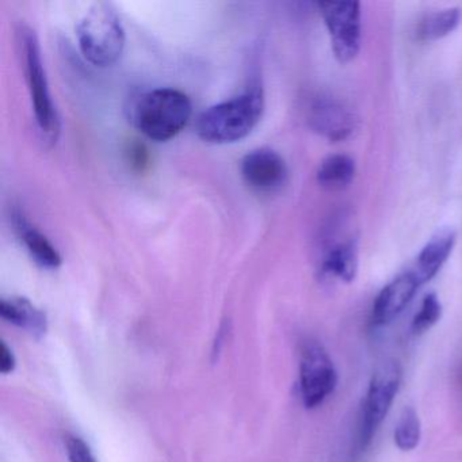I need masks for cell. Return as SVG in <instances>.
I'll return each instance as SVG.
<instances>
[{
    "mask_svg": "<svg viewBox=\"0 0 462 462\" xmlns=\"http://www.w3.org/2000/svg\"><path fill=\"white\" fill-rule=\"evenodd\" d=\"M402 369L396 362L383 364L373 375L367 389L366 399L362 405L356 430V454H362L370 443L378 427L388 415L394 397L400 388Z\"/></svg>",
    "mask_w": 462,
    "mask_h": 462,
    "instance_id": "5b68a950",
    "label": "cell"
},
{
    "mask_svg": "<svg viewBox=\"0 0 462 462\" xmlns=\"http://www.w3.org/2000/svg\"><path fill=\"white\" fill-rule=\"evenodd\" d=\"M78 44L86 60L99 69L117 63L125 50V29L112 5L96 4L77 26Z\"/></svg>",
    "mask_w": 462,
    "mask_h": 462,
    "instance_id": "3957f363",
    "label": "cell"
},
{
    "mask_svg": "<svg viewBox=\"0 0 462 462\" xmlns=\"http://www.w3.org/2000/svg\"><path fill=\"white\" fill-rule=\"evenodd\" d=\"M307 120L313 132L334 143L350 137L356 126L353 110L328 96H318L310 102Z\"/></svg>",
    "mask_w": 462,
    "mask_h": 462,
    "instance_id": "ba28073f",
    "label": "cell"
},
{
    "mask_svg": "<svg viewBox=\"0 0 462 462\" xmlns=\"http://www.w3.org/2000/svg\"><path fill=\"white\" fill-rule=\"evenodd\" d=\"M337 370L323 346L305 343L300 362V391L307 408H316L335 391Z\"/></svg>",
    "mask_w": 462,
    "mask_h": 462,
    "instance_id": "52a82bcc",
    "label": "cell"
},
{
    "mask_svg": "<svg viewBox=\"0 0 462 462\" xmlns=\"http://www.w3.org/2000/svg\"><path fill=\"white\" fill-rule=\"evenodd\" d=\"M356 175V163L347 155H331L324 159L319 166V185L327 190H342L353 182Z\"/></svg>",
    "mask_w": 462,
    "mask_h": 462,
    "instance_id": "9a60e30c",
    "label": "cell"
},
{
    "mask_svg": "<svg viewBox=\"0 0 462 462\" xmlns=\"http://www.w3.org/2000/svg\"><path fill=\"white\" fill-rule=\"evenodd\" d=\"M421 429L418 413L412 407L405 408L394 429V443L402 451H411L419 445Z\"/></svg>",
    "mask_w": 462,
    "mask_h": 462,
    "instance_id": "e0dca14e",
    "label": "cell"
},
{
    "mask_svg": "<svg viewBox=\"0 0 462 462\" xmlns=\"http://www.w3.org/2000/svg\"><path fill=\"white\" fill-rule=\"evenodd\" d=\"M264 110V94L259 86L228 101L213 105L196 121V132L209 144L240 142L254 131Z\"/></svg>",
    "mask_w": 462,
    "mask_h": 462,
    "instance_id": "6da1fadb",
    "label": "cell"
},
{
    "mask_svg": "<svg viewBox=\"0 0 462 462\" xmlns=\"http://www.w3.org/2000/svg\"><path fill=\"white\" fill-rule=\"evenodd\" d=\"M321 272L343 282H351L358 272V247L356 240L339 243L324 258Z\"/></svg>",
    "mask_w": 462,
    "mask_h": 462,
    "instance_id": "5bb4252c",
    "label": "cell"
},
{
    "mask_svg": "<svg viewBox=\"0 0 462 462\" xmlns=\"http://www.w3.org/2000/svg\"><path fill=\"white\" fill-rule=\"evenodd\" d=\"M243 180L258 191H274L285 185L288 167L280 153L270 148L251 151L240 162Z\"/></svg>",
    "mask_w": 462,
    "mask_h": 462,
    "instance_id": "9c48e42d",
    "label": "cell"
},
{
    "mask_svg": "<svg viewBox=\"0 0 462 462\" xmlns=\"http://www.w3.org/2000/svg\"><path fill=\"white\" fill-rule=\"evenodd\" d=\"M12 224L18 239L28 251L31 258L42 269L55 270L61 264V255L51 240L29 221L23 210L14 208Z\"/></svg>",
    "mask_w": 462,
    "mask_h": 462,
    "instance_id": "8fae6325",
    "label": "cell"
},
{
    "mask_svg": "<svg viewBox=\"0 0 462 462\" xmlns=\"http://www.w3.org/2000/svg\"><path fill=\"white\" fill-rule=\"evenodd\" d=\"M440 316H442V304H440L437 294H427L421 301L420 310L413 318V334L420 335L429 331L434 324L439 321Z\"/></svg>",
    "mask_w": 462,
    "mask_h": 462,
    "instance_id": "ac0fdd59",
    "label": "cell"
},
{
    "mask_svg": "<svg viewBox=\"0 0 462 462\" xmlns=\"http://www.w3.org/2000/svg\"><path fill=\"white\" fill-rule=\"evenodd\" d=\"M318 7L331 36L335 58L339 63H350L361 50V5L321 2Z\"/></svg>",
    "mask_w": 462,
    "mask_h": 462,
    "instance_id": "8992f818",
    "label": "cell"
},
{
    "mask_svg": "<svg viewBox=\"0 0 462 462\" xmlns=\"http://www.w3.org/2000/svg\"><path fill=\"white\" fill-rule=\"evenodd\" d=\"M456 245V234L451 229H440L429 240L416 259L415 267L411 272L418 280L419 285L431 281L442 269Z\"/></svg>",
    "mask_w": 462,
    "mask_h": 462,
    "instance_id": "7c38bea8",
    "label": "cell"
},
{
    "mask_svg": "<svg viewBox=\"0 0 462 462\" xmlns=\"http://www.w3.org/2000/svg\"><path fill=\"white\" fill-rule=\"evenodd\" d=\"M20 37L21 56H23V71L31 94L34 120L40 134L47 143H56L60 134V118L51 96L47 72L42 63V48L36 33L28 26H23L18 32Z\"/></svg>",
    "mask_w": 462,
    "mask_h": 462,
    "instance_id": "277c9868",
    "label": "cell"
},
{
    "mask_svg": "<svg viewBox=\"0 0 462 462\" xmlns=\"http://www.w3.org/2000/svg\"><path fill=\"white\" fill-rule=\"evenodd\" d=\"M0 315L5 320L26 329L34 337H42L47 332V316L25 297L2 299Z\"/></svg>",
    "mask_w": 462,
    "mask_h": 462,
    "instance_id": "4fadbf2b",
    "label": "cell"
},
{
    "mask_svg": "<svg viewBox=\"0 0 462 462\" xmlns=\"http://www.w3.org/2000/svg\"><path fill=\"white\" fill-rule=\"evenodd\" d=\"M66 448L69 462H97L96 457L82 438L67 435Z\"/></svg>",
    "mask_w": 462,
    "mask_h": 462,
    "instance_id": "d6986e66",
    "label": "cell"
},
{
    "mask_svg": "<svg viewBox=\"0 0 462 462\" xmlns=\"http://www.w3.org/2000/svg\"><path fill=\"white\" fill-rule=\"evenodd\" d=\"M14 369V354H13L12 348L6 343L2 342V347H0V372L4 373V374H9Z\"/></svg>",
    "mask_w": 462,
    "mask_h": 462,
    "instance_id": "ffe728a7",
    "label": "cell"
},
{
    "mask_svg": "<svg viewBox=\"0 0 462 462\" xmlns=\"http://www.w3.org/2000/svg\"><path fill=\"white\" fill-rule=\"evenodd\" d=\"M190 98L175 88H155L140 97L134 105V121L137 129L152 142L174 139L190 121Z\"/></svg>",
    "mask_w": 462,
    "mask_h": 462,
    "instance_id": "7a4b0ae2",
    "label": "cell"
},
{
    "mask_svg": "<svg viewBox=\"0 0 462 462\" xmlns=\"http://www.w3.org/2000/svg\"><path fill=\"white\" fill-rule=\"evenodd\" d=\"M420 288L412 272L402 273L394 278L378 294L373 307V323L375 326H386L392 323Z\"/></svg>",
    "mask_w": 462,
    "mask_h": 462,
    "instance_id": "30bf717a",
    "label": "cell"
},
{
    "mask_svg": "<svg viewBox=\"0 0 462 462\" xmlns=\"http://www.w3.org/2000/svg\"><path fill=\"white\" fill-rule=\"evenodd\" d=\"M461 23V12L458 9H446L427 15L416 26V39L420 42H435L456 31Z\"/></svg>",
    "mask_w": 462,
    "mask_h": 462,
    "instance_id": "2e32d148",
    "label": "cell"
}]
</instances>
